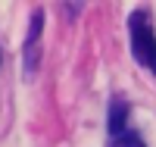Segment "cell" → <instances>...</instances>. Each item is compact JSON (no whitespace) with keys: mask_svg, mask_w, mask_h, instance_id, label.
Returning a JSON list of instances; mask_svg holds the SVG:
<instances>
[{"mask_svg":"<svg viewBox=\"0 0 156 147\" xmlns=\"http://www.w3.org/2000/svg\"><path fill=\"white\" fill-rule=\"evenodd\" d=\"M128 44H131V57L137 60L140 69L156 75V25L150 9L137 6L128 16Z\"/></svg>","mask_w":156,"mask_h":147,"instance_id":"6da1fadb","label":"cell"},{"mask_svg":"<svg viewBox=\"0 0 156 147\" xmlns=\"http://www.w3.org/2000/svg\"><path fill=\"white\" fill-rule=\"evenodd\" d=\"M41 31H44V9H34L25 28V41H22V75L34 78L37 66H41Z\"/></svg>","mask_w":156,"mask_h":147,"instance_id":"7a4b0ae2","label":"cell"},{"mask_svg":"<svg viewBox=\"0 0 156 147\" xmlns=\"http://www.w3.org/2000/svg\"><path fill=\"white\" fill-rule=\"evenodd\" d=\"M128 116H131V100L125 94H112L109 106H106V131H109V138L128 131Z\"/></svg>","mask_w":156,"mask_h":147,"instance_id":"3957f363","label":"cell"},{"mask_svg":"<svg viewBox=\"0 0 156 147\" xmlns=\"http://www.w3.org/2000/svg\"><path fill=\"white\" fill-rule=\"evenodd\" d=\"M106 147H147V141H144V135H140V131L128 128V131H122V135L109 138V144H106Z\"/></svg>","mask_w":156,"mask_h":147,"instance_id":"277c9868","label":"cell"}]
</instances>
